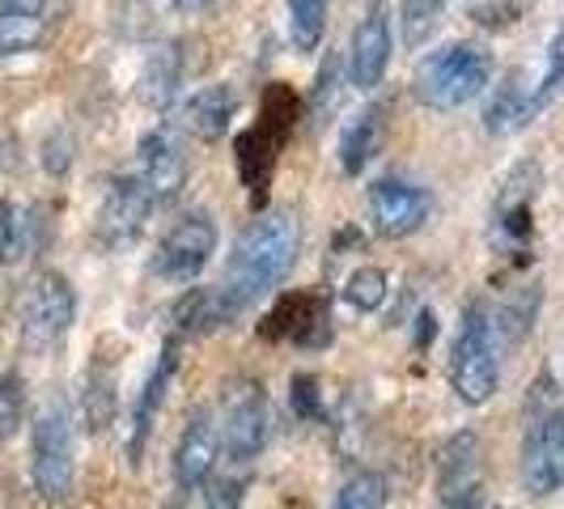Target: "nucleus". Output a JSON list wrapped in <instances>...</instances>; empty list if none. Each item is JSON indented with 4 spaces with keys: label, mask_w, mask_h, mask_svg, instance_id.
<instances>
[{
    "label": "nucleus",
    "mask_w": 564,
    "mask_h": 509,
    "mask_svg": "<svg viewBox=\"0 0 564 509\" xmlns=\"http://www.w3.org/2000/svg\"><path fill=\"white\" fill-rule=\"evenodd\" d=\"M302 251V226L293 213L272 208L259 213L251 226L234 238V251L226 259V297L229 306L242 314L251 311L259 297H268L276 284L293 272Z\"/></svg>",
    "instance_id": "f257e3e1"
},
{
    "label": "nucleus",
    "mask_w": 564,
    "mask_h": 509,
    "mask_svg": "<svg viewBox=\"0 0 564 509\" xmlns=\"http://www.w3.org/2000/svg\"><path fill=\"white\" fill-rule=\"evenodd\" d=\"M492 82V56L476 43H446L416 68V98L429 111H458Z\"/></svg>",
    "instance_id": "f03ea898"
},
{
    "label": "nucleus",
    "mask_w": 564,
    "mask_h": 509,
    "mask_svg": "<svg viewBox=\"0 0 564 509\" xmlns=\"http://www.w3.org/2000/svg\"><path fill=\"white\" fill-rule=\"evenodd\" d=\"M497 382H501V366H497V314L488 311V302H471L463 311L458 336H454L451 387L463 403L480 408V403L492 399Z\"/></svg>",
    "instance_id": "7ed1b4c3"
},
{
    "label": "nucleus",
    "mask_w": 564,
    "mask_h": 509,
    "mask_svg": "<svg viewBox=\"0 0 564 509\" xmlns=\"http://www.w3.org/2000/svg\"><path fill=\"white\" fill-rule=\"evenodd\" d=\"M73 421H68V408L52 399L39 421H34V437H30V480L34 492L43 501H64L73 492Z\"/></svg>",
    "instance_id": "20e7f679"
},
{
    "label": "nucleus",
    "mask_w": 564,
    "mask_h": 509,
    "mask_svg": "<svg viewBox=\"0 0 564 509\" xmlns=\"http://www.w3.org/2000/svg\"><path fill=\"white\" fill-rule=\"evenodd\" d=\"M73 318H77V293H73L68 277L39 272L22 302V348L30 357L56 353L64 336L73 332Z\"/></svg>",
    "instance_id": "39448f33"
},
{
    "label": "nucleus",
    "mask_w": 564,
    "mask_h": 509,
    "mask_svg": "<svg viewBox=\"0 0 564 509\" xmlns=\"http://www.w3.org/2000/svg\"><path fill=\"white\" fill-rule=\"evenodd\" d=\"M522 484L531 497H552L564 488V403L539 399L522 437Z\"/></svg>",
    "instance_id": "423d86ee"
},
{
    "label": "nucleus",
    "mask_w": 564,
    "mask_h": 509,
    "mask_svg": "<svg viewBox=\"0 0 564 509\" xmlns=\"http://www.w3.org/2000/svg\"><path fill=\"white\" fill-rule=\"evenodd\" d=\"M221 454L247 467L268 442V391L259 378H234L221 396Z\"/></svg>",
    "instance_id": "0eeeda50"
},
{
    "label": "nucleus",
    "mask_w": 564,
    "mask_h": 509,
    "mask_svg": "<svg viewBox=\"0 0 564 509\" xmlns=\"http://www.w3.org/2000/svg\"><path fill=\"white\" fill-rule=\"evenodd\" d=\"M213 251H217V226H213V217H208V213H187V217L158 242L153 272H158L162 281H196L199 272L208 268Z\"/></svg>",
    "instance_id": "6e6552de"
},
{
    "label": "nucleus",
    "mask_w": 564,
    "mask_h": 509,
    "mask_svg": "<svg viewBox=\"0 0 564 509\" xmlns=\"http://www.w3.org/2000/svg\"><path fill=\"white\" fill-rule=\"evenodd\" d=\"M68 0H0V59L39 52L64 26Z\"/></svg>",
    "instance_id": "1a4fd4ad"
},
{
    "label": "nucleus",
    "mask_w": 564,
    "mask_h": 509,
    "mask_svg": "<svg viewBox=\"0 0 564 509\" xmlns=\"http://www.w3.org/2000/svg\"><path fill=\"white\" fill-rule=\"evenodd\" d=\"M137 178H141L144 196L153 199V208H166V204L183 196L187 158H183V149H178V141L170 137L166 128H153V132L141 137V170H137Z\"/></svg>",
    "instance_id": "9d476101"
},
{
    "label": "nucleus",
    "mask_w": 564,
    "mask_h": 509,
    "mask_svg": "<svg viewBox=\"0 0 564 509\" xmlns=\"http://www.w3.org/2000/svg\"><path fill=\"white\" fill-rule=\"evenodd\" d=\"M429 196L416 183L403 178H378L369 187V221L382 238H408L429 221Z\"/></svg>",
    "instance_id": "9b49d317"
},
{
    "label": "nucleus",
    "mask_w": 564,
    "mask_h": 509,
    "mask_svg": "<svg viewBox=\"0 0 564 509\" xmlns=\"http://www.w3.org/2000/svg\"><path fill=\"white\" fill-rule=\"evenodd\" d=\"M153 213V199L144 196L141 178L128 174V178H115L102 196V208H98V242L107 251H119V247H132L137 234L144 229V217Z\"/></svg>",
    "instance_id": "f8f14e48"
},
{
    "label": "nucleus",
    "mask_w": 564,
    "mask_h": 509,
    "mask_svg": "<svg viewBox=\"0 0 564 509\" xmlns=\"http://www.w3.org/2000/svg\"><path fill=\"white\" fill-rule=\"evenodd\" d=\"M217 458H221V429H217V416L208 408H199V412H192V421L174 446V484L183 492L204 488L217 472Z\"/></svg>",
    "instance_id": "ddd939ff"
},
{
    "label": "nucleus",
    "mask_w": 564,
    "mask_h": 509,
    "mask_svg": "<svg viewBox=\"0 0 564 509\" xmlns=\"http://www.w3.org/2000/svg\"><path fill=\"white\" fill-rule=\"evenodd\" d=\"M535 192H539L535 162H522V166L509 170V178L501 183V192H497V204H492V238L501 247H522L531 238Z\"/></svg>",
    "instance_id": "4468645a"
},
{
    "label": "nucleus",
    "mask_w": 564,
    "mask_h": 509,
    "mask_svg": "<svg viewBox=\"0 0 564 509\" xmlns=\"http://www.w3.org/2000/svg\"><path fill=\"white\" fill-rule=\"evenodd\" d=\"M387 64H391V18L387 4H373L348 39V82L357 89H378L387 77Z\"/></svg>",
    "instance_id": "2eb2a0df"
},
{
    "label": "nucleus",
    "mask_w": 564,
    "mask_h": 509,
    "mask_svg": "<svg viewBox=\"0 0 564 509\" xmlns=\"http://www.w3.org/2000/svg\"><path fill=\"white\" fill-rule=\"evenodd\" d=\"M178 366V344L170 339L166 348H162V357H158V366L149 373V382H144L141 399H137V408H132V429H128V463L137 467L144 454V442H149V433H153V421H158V412H162V399H166V387H170V373Z\"/></svg>",
    "instance_id": "dca6fc26"
},
{
    "label": "nucleus",
    "mask_w": 564,
    "mask_h": 509,
    "mask_svg": "<svg viewBox=\"0 0 564 509\" xmlns=\"http://www.w3.org/2000/svg\"><path fill=\"white\" fill-rule=\"evenodd\" d=\"M387 115H391L387 102H373V107H366V111L344 128V137H339V166H344V174H361L382 153L387 132H391V119Z\"/></svg>",
    "instance_id": "f3484780"
},
{
    "label": "nucleus",
    "mask_w": 564,
    "mask_h": 509,
    "mask_svg": "<svg viewBox=\"0 0 564 509\" xmlns=\"http://www.w3.org/2000/svg\"><path fill=\"white\" fill-rule=\"evenodd\" d=\"M238 111V94L229 85H204L183 102V128L196 141H221L229 132V119Z\"/></svg>",
    "instance_id": "a211bd4d"
},
{
    "label": "nucleus",
    "mask_w": 564,
    "mask_h": 509,
    "mask_svg": "<svg viewBox=\"0 0 564 509\" xmlns=\"http://www.w3.org/2000/svg\"><path fill=\"white\" fill-rule=\"evenodd\" d=\"M476 476H480V451H476V433H458L451 437L442 454H437V488L442 501H471L476 492Z\"/></svg>",
    "instance_id": "6ab92c4d"
},
{
    "label": "nucleus",
    "mask_w": 564,
    "mask_h": 509,
    "mask_svg": "<svg viewBox=\"0 0 564 509\" xmlns=\"http://www.w3.org/2000/svg\"><path fill=\"white\" fill-rule=\"evenodd\" d=\"M531 115H535V89L527 85V73H522V68H509L506 77H501V85H497V94H492V102H488L484 128H488L492 137H509V132H518Z\"/></svg>",
    "instance_id": "aec40b11"
},
{
    "label": "nucleus",
    "mask_w": 564,
    "mask_h": 509,
    "mask_svg": "<svg viewBox=\"0 0 564 509\" xmlns=\"http://www.w3.org/2000/svg\"><path fill=\"white\" fill-rule=\"evenodd\" d=\"M170 318H174V327H178V332L208 336V332L226 327L229 318H238V311L229 306L226 289H192V293H183V297L174 302Z\"/></svg>",
    "instance_id": "412c9836"
},
{
    "label": "nucleus",
    "mask_w": 564,
    "mask_h": 509,
    "mask_svg": "<svg viewBox=\"0 0 564 509\" xmlns=\"http://www.w3.org/2000/svg\"><path fill=\"white\" fill-rule=\"evenodd\" d=\"M119 399H115V373L107 361H94L85 369V396H82V416L89 433H102L107 424H115Z\"/></svg>",
    "instance_id": "4be33fe9"
},
{
    "label": "nucleus",
    "mask_w": 564,
    "mask_h": 509,
    "mask_svg": "<svg viewBox=\"0 0 564 509\" xmlns=\"http://www.w3.org/2000/svg\"><path fill=\"white\" fill-rule=\"evenodd\" d=\"M183 77V59H178V47H162L158 56H149L144 64V102L149 107H166L170 98H174V85Z\"/></svg>",
    "instance_id": "5701e85b"
},
{
    "label": "nucleus",
    "mask_w": 564,
    "mask_h": 509,
    "mask_svg": "<svg viewBox=\"0 0 564 509\" xmlns=\"http://www.w3.org/2000/svg\"><path fill=\"white\" fill-rule=\"evenodd\" d=\"M327 30V0H289V39L297 52H318Z\"/></svg>",
    "instance_id": "b1692460"
},
{
    "label": "nucleus",
    "mask_w": 564,
    "mask_h": 509,
    "mask_svg": "<svg viewBox=\"0 0 564 509\" xmlns=\"http://www.w3.org/2000/svg\"><path fill=\"white\" fill-rule=\"evenodd\" d=\"M442 9H446V0H403L399 26H403V47L408 52H416L433 39V30L442 22Z\"/></svg>",
    "instance_id": "393cba45"
},
{
    "label": "nucleus",
    "mask_w": 564,
    "mask_h": 509,
    "mask_svg": "<svg viewBox=\"0 0 564 509\" xmlns=\"http://www.w3.org/2000/svg\"><path fill=\"white\" fill-rule=\"evenodd\" d=\"M332 509H387V476H378V472H357V476L336 492V506Z\"/></svg>",
    "instance_id": "a878e982"
},
{
    "label": "nucleus",
    "mask_w": 564,
    "mask_h": 509,
    "mask_svg": "<svg viewBox=\"0 0 564 509\" xmlns=\"http://www.w3.org/2000/svg\"><path fill=\"white\" fill-rule=\"evenodd\" d=\"M344 302L352 306V311H378L382 302H387V272L382 268H357L352 277H348V284H344Z\"/></svg>",
    "instance_id": "bb28decb"
},
{
    "label": "nucleus",
    "mask_w": 564,
    "mask_h": 509,
    "mask_svg": "<svg viewBox=\"0 0 564 509\" xmlns=\"http://www.w3.org/2000/svg\"><path fill=\"white\" fill-rule=\"evenodd\" d=\"M30 247V221L18 204H0V259L13 263Z\"/></svg>",
    "instance_id": "cd10ccee"
},
{
    "label": "nucleus",
    "mask_w": 564,
    "mask_h": 509,
    "mask_svg": "<svg viewBox=\"0 0 564 509\" xmlns=\"http://www.w3.org/2000/svg\"><path fill=\"white\" fill-rule=\"evenodd\" d=\"M26 416V387L18 373H0V442L18 433V424Z\"/></svg>",
    "instance_id": "c85d7f7f"
},
{
    "label": "nucleus",
    "mask_w": 564,
    "mask_h": 509,
    "mask_svg": "<svg viewBox=\"0 0 564 509\" xmlns=\"http://www.w3.org/2000/svg\"><path fill=\"white\" fill-rule=\"evenodd\" d=\"M561 89H564V26L552 34L547 64H543V77H539V85H535V111H543Z\"/></svg>",
    "instance_id": "c756f323"
},
{
    "label": "nucleus",
    "mask_w": 564,
    "mask_h": 509,
    "mask_svg": "<svg viewBox=\"0 0 564 509\" xmlns=\"http://www.w3.org/2000/svg\"><path fill=\"white\" fill-rule=\"evenodd\" d=\"M522 9H527V0H476L471 4L476 22H484V26H509Z\"/></svg>",
    "instance_id": "7c9ffc66"
},
{
    "label": "nucleus",
    "mask_w": 564,
    "mask_h": 509,
    "mask_svg": "<svg viewBox=\"0 0 564 509\" xmlns=\"http://www.w3.org/2000/svg\"><path fill=\"white\" fill-rule=\"evenodd\" d=\"M336 77H339V64L327 59L323 73H318V85H314V119H323V115L336 107Z\"/></svg>",
    "instance_id": "2f4dec72"
},
{
    "label": "nucleus",
    "mask_w": 564,
    "mask_h": 509,
    "mask_svg": "<svg viewBox=\"0 0 564 509\" xmlns=\"http://www.w3.org/2000/svg\"><path fill=\"white\" fill-rule=\"evenodd\" d=\"M204 509H242V484L238 480H208Z\"/></svg>",
    "instance_id": "473e14b6"
},
{
    "label": "nucleus",
    "mask_w": 564,
    "mask_h": 509,
    "mask_svg": "<svg viewBox=\"0 0 564 509\" xmlns=\"http://www.w3.org/2000/svg\"><path fill=\"white\" fill-rule=\"evenodd\" d=\"M178 9H204V4H213V0H174Z\"/></svg>",
    "instance_id": "72a5a7b5"
},
{
    "label": "nucleus",
    "mask_w": 564,
    "mask_h": 509,
    "mask_svg": "<svg viewBox=\"0 0 564 509\" xmlns=\"http://www.w3.org/2000/svg\"><path fill=\"white\" fill-rule=\"evenodd\" d=\"M446 509H476V501H451Z\"/></svg>",
    "instance_id": "f704fd0d"
}]
</instances>
